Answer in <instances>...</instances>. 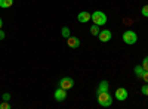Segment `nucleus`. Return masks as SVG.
Wrapping results in <instances>:
<instances>
[{"label": "nucleus", "mask_w": 148, "mask_h": 109, "mask_svg": "<svg viewBox=\"0 0 148 109\" xmlns=\"http://www.w3.org/2000/svg\"><path fill=\"white\" fill-rule=\"evenodd\" d=\"M98 103H99L102 108H108L113 103V97H111L110 91H102V93H98Z\"/></svg>", "instance_id": "f257e3e1"}, {"label": "nucleus", "mask_w": 148, "mask_h": 109, "mask_svg": "<svg viewBox=\"0 0 148 109\" xmlns=\"http://www.w3.org/2000/svg\"><path fill=\"white\" fill-rule=\"evenodd\" d=\"M123 41H125L126 44H129V46L135 44V43L138 41V35H136V32H135L133 30H126L125 32H123Z\"/></svg>", "instance_id": "f03ea898"}, {"label": "nucleus", "mask_w": 148, "mask_h": 109, "mask_svg": "<svg viewBox=\"0 0 148 109\" xmlns=\"http://www.w3.org/2000/svg\"><path fill=\"white\" fill-rule=\"evenodd\" d=\"M90 19L93 21V24H96V25H99V27H101V25H105V24H107V15L104 14V12H101V10L93 12Z\"/></svg>", "instance_id": "7ed1b4c3"}, {"label": "nucleus", "mask_w": 148, "mask_h": 109, "mask_svg": "<svg viewBox=\"0 0 148 109\" xmlns=\"http://www.w3.org/2000/svg\"><path fill=\"white\" fill-rule=\"evenodd\" d=\"M59 87H62V89H65V90L73 89V87H74V81H73V78H70V77H64L62 80L59 81Z\"/></svg>", "instance_id": "20e7f679"}, {"label": "nucleus", "mask_w": 148, "mask_h": 109, "mask_svg": "<svg viewBox=\"0 0 148 109\" xmlns=\"http://www.w3.org/2000/svg\"><path fill=\"white\" fill-rule=\"evenodd\" d=\"M53 96H55L56 102H62V100H65V99H67V90H65V89H62V87H59V89H56V90H55Z\"/></svg>", "instance_id": "39448f33"}, {"label": "nucleus", "mask_w": 148, "mask_h": 109, "mask_svg": "<svg viewBox=\"0 0 148 109\" xmlns=\"http://www.w3.org/2000/svg\"><path fill=\"white\" fill-rule=\"evenodd\" d=\"M98 37H99V40H101L102 43H107V41H110V40H111L113 34H111V31H110V30H102V31H99Z\"/></svg>", "instance_id": "423d86ee"}, {"label": "nucleus", "mask_w": 148, "mask_h": 109, "mask_svg": "<svg viewBox=\"0 0 148 109\" xmlns=\"http://www.w3.org/2000/svg\"><path fill=\"white\" fill-rule=\"evenodd\" d=\"M116 99L120 100V102L126 100V99H127V90H126V89H123V87L117 89V90H116Z\"/></svg>", "instance_id": "0eeeda50"}, {"label": "nucleus", "mask_w": 148, "mask_h": 109, "mask_svg": "<svg viewBox=\"0 0 148 109\" xmlns=\"http://www.w3.org/2000/svg\"><path fill=\"white\" fill-rule=\"evenodd\" d=\"M92 18V14H89V12H80V14L77 15V21L80 24H86V22H89Z\"/></svg>", "instance_id": "6e6552de"}, {"label": "nucleus", "mask_w": 148, "mask_h": 109, "mask_svg": "<svg viewBox=\"0 0 148 109\" xmlns=\"http://www.w3.org/2000/svg\"><path fill=\"white\" fill-rule=\"evenodd\" d=\"M67 43H68V46L71 47V49H77V47L80 46V40L77 37H71V35L67 39Z\"/></svg>", "instance_id": "1a4fd4ad"}, {"label": "nucleus", "mask_w": 148, "mask_h": 109, "mask_svg": "<svg viewBox=\"0 0 148 109\" xmlns=\"http://www.w3.org/2000/svg\"><path fill=\"white\" fill-rule=\"evenodd\" d=\"M108 89H110V83L108 81H101L99 83V86H98V90H96V93H102V91H108Z\"/></svg>", "instance_id": "9d476101"}, {"label": "nucleus", "mask_w": 148, "mask_h": 109, "mask_svg": "<svg viewBox=\"0 0 148 109\" xmlns=\"http://www.w3.org/2000/svg\"><path fill=\"white\" fill-rule=\"evenodd\" d=\"M12 5H14V0H0V7H3V9H8Z\"/></svg>", "instance_id": "9b49d317"}, {"label": "nucleus", "mask_w": 148, "mask_h": 109, "mask_svg": "<svg viewBox=\"0 0 148 109\" xmlns=\"http://www.w3.org/2000/svg\"><path fill=\"white\" fill-rule=\"evenodd\" d=\"M144 68H142V65H138V66H135V75H136L138 78H142V74H144Z\"/></svg>", "instance_id": "f8f14e48"}, {"label": "nucleus", "mask_w": 148, "mask_h": 109, "mask_svg": "<svg viewBox=\"0 0 148 109\" xmlns=\"http://www.w3.org/2000/svg\"><path fill=\"white\" fill-rule=\"evenodd\" d=\"M98 27H99V25H96V24H93V25L90 27V34L95 35V37H96L98 34H99V28H98Z\"/></svg>", "instance_id": "ddd939ff"}, {"label": "nucleus", "mask_w": 148, "mask_h": 109, "mask_svg": "<svg viewBox=\"0 0 148 109\" xmlns=\"http://www.w3.org/2000/svg\"><path fill=\"white\" fill-rule=\"evenodd\" d=\"M61 34H62V37L68 39V37H70V28H67V27H62V30H61Z\"/></svg>", "instance_id": "4468645a"}, {"label": "nucleus", "mask_w": 148, "mask_h": 109, "mask_svg": "<svg viewBox=\"0 0 148 109\" xmlns=\"http://www.w3.org/2000/svg\"><path fill=\"white\" fill-rule=\"evenodd\" d=\"M142 68H144L145 71H148V56H145L144 60H142Z\"/></svg>", "instance_id": "2eb2a0df"}, {"label": "nucleus", "mask_w": 148, "mask_h": 109, "mask_svg": "<svg viewBox=\"0 0 148 109\" xmlns=\"http://www.w3.org/2000/svg\"><path fill=\"white\" fill-rule=\"evenodd\" d=\"M141 14L145 16V18H148V5H145L144 7H142V10H141Z\"/></svg>", "instance_id": "dca6fc26"}, {"label": "nucleus", "mask_w": 148, "mask_h": 109, "mask_svg": "<svg viewBox=\"0 0 148 109\" xmlns=\"http://www.w3.org/2000/svg\"><path fill=\"white\" fill-rule=\"evenodd\" d=\"M10 108V105L5 100V102H2V103H0V109H9Z\"/></svg>", "instance_id": "f3484780"}, {"label": "nucleus", "mask_w": 148, "mask_h": 109, "mask_svg": "<svg viewBox=\"0 0 148 109\" xmlns=\"http://www.w3.org/2000/svg\"><path fill=\"white\" fill-rule=\"evenodd\" d=\"M141 93H142V94H145V96H148V84H145V86L141 89Z\"/></svg>", "instance_id": "a211bd4d"}, {"label": "nucleus", "mask_w": 148, "mask_h": 109, "mask_svg": "<svg viewBox=\"0 0 148 109\" xmlns=\"http://www.w3.org/2000/svg\"><path fill=\"white\" fill-rule=\"evenodd\" d=\"M142 80L145 83H148V71H144V74H142Z\"/></svg>", "instance_id": "6ab92c4d"}, {"label": "nucleus", "mask_w": 148, "mask_h": 109, "mask_svg": "<svg viewBox=\"0 0 148 109\" xmlns=\"http://www.w3.org/2000/svg\"><path fill=\"white\" fill-rule=\"evenodd\" d=\"M5 35H6L5 31H3V30H0V40H3V39H5Z\"/></svg>", "instance_id": "aec40b11"}, {"label": "nucleus", "mask_w": 148, "mask_h": 109, "mask_svg": "<svg viewBox=\"0 0 148 109\" xmlns=\"http://www.w3.org/2000/svg\"><path fill=\"white\" fill-rule=\"evenodd\" d=\"M9 97H10L9 93H5V94H3V100H6V102H8V100H9Z\"/></svg>", "instance_id": "412c9836"}, {"label": "nucleus", "mask_w": 148, "mask_h": 109, "mask_svg": "<svg viewBox=\"0 0 148 109\" xmlns=\"http://www.w3.org/2000/svg\"><path fill=\"white\" fill-rule=\"evenodd\" d=\"M2 27H3V21H2V18H0V30H2Z\"/></svg>", "instance_id": "4be33fe9"}]
</instances>
